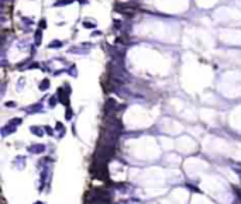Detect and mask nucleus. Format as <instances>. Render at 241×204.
Returning <instances> with one entry per match:
<instances>
[{"label": "nucleus", "mask_w": 241, "mask_h": 204, "mask_svg": "<svg viewBox=\"0 0 241 204\" xmlns=\"http://www.w3.org/2000/svg\"><path fill=\"white\" fill-rule=\"evenodd\" d=\"M85 204H109V203H104V201H100V200H92L90 203L86 201Z\"/></svg>", "instance_id": "1"}]
</instances>
